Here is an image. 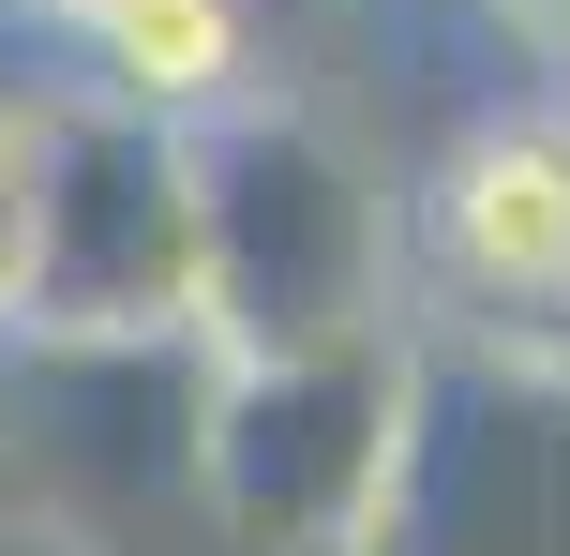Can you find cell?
Wrapping results in <instances>:
<instances>
[{"mask_svg":"<svg viewBox=\"0 0 570 556\" xmlns=\"http://www.w3.org/2000/svg\"><path fill=\"white\" fill-rule=\"evenodd\" d=\"M0 16H30V30H60V16H76V0H0Z\"/></svg>","mask_w":570,"mask_h":556,"instance_id":"cell-9","label":"cell"},{"mask_svg":"<svg viewBox=\"0 0 570 556\" xmlns=\"http://www.w3.org/2000/svg\"><path fill=\"white\" fill-rule=\"evenodd\" d=\"M405 226L391 181L331 136V120L240 90L196 120V331L210 347H345V331H405Z\"/></svg>","mask_w":570,"mask_h":556,"instance_id":"cell-1","label":"cell"},{"mask_svg":"<svg viewBox=\"0 0 570 556\" xmlns=\"http://www.w3.org/2000/svg\"><path fill=\"white\" fill-rule=\"evenodd\" d=\"M345 556H570V361L421 331L391 481Z\"/></svg>","mask_w":570,"mask_h":556,"instance_id":"cell-3","label":"cell"},{"mask_svg":"<svg viewBox=\"0 0 570 556\" xmlns=\"http://www.w3.org/2000/svg\"><path fill=\"white\" fill-rule=\"evenodd\" d=\"M60 46L90 60L106 106H150V120H226L256 90V0H76Z\"/></svg>","mask_w":570,"mask_h":556,"instance_id":"cell-6","label":"cell"},{"mask_svg":"<svg viewBox=\"0 0 570 556\" xmlns=\"http://www.w3.org/2000/svg\"><path fill=\"white\" fill-rule=\"evenodd\" d=\"M30 241H46V90H0V347L30 331Z\"/></svg>","mask_w":570,"mask_h":556,"instance_id":"cell-7","label":"cell"},{"mask_svg":"<svg viewBox=\"0 0 570 556\" xmlns=\"http://www.w3.org/2000/svg\"><path fill=\"white\" fill-rule=\"evenodd\" d=\"M391 226H405V301L451 347L570 361V106L465 120Z\"/></svg>","mask_w":570,"mask_h":556,"instance_id":"cell-5","label":"cell"},{"mask_svg":"<svg viewBox=\"0 0 570 556\" xmlns=\"http://www.w3.org/2000/svg\"><path fill=\"white\" fill-rule=\"evenodd\" d=\"M405 361L421 331H345V347H210L196 497L256 556H345L405 437Z\"/></svg>","mask_w":570,"mask_h":556,"instance_id":"cell-2","label":"cell"},{"mask_svg":"<svg viewBox=\"0 0 570 556\" xmlns=\"http://www.w3.org/2000/svg\"><path fill=\"white\" fill-rule=\"evenodd\" d=\"M30 331H196V136L106 90H46Z\"/></svg>","mask_w":570,"mask_h":556,"instance_id":"cell-4","label":"cell"},{"mask_svg":"<svg viewBox=\"0 0 570 556\" xmlns=\"http://www.w3.org/2000/svg\"><path fill=\"white\" fill-rule=\"evenodd\" d=\"M495 16H511L525 60H556V76H570V0H495Z\"/></svg>","mask_w":570,"mask_h":556,"instance_id":"cell-8","label":"cell"}]
</instances>
